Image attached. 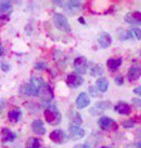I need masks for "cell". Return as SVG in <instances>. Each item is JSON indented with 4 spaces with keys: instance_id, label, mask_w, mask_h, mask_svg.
Instances as JSON below:
<instances>
[{
    "instance_id": "ab89813d",
    "label": "cell",
    "mask_w": 141,
    "mask_h": 148,
    "mask_svg": "<svg viewBox=\"0 0 141 148\" xmlns=\"http://www.w3.org/2000/svg\"><path fill=\"white\" fill-rule=\"evenodd\" d=\"M2 148H8V147H2Z\"/></svg>"
},
{
    "instance_id": "6da1fadb",
    "label": "cell",
    "mask_w": 141,
    "mask_h": 148,
    "mask_svg": "<svg viewBox=\"0 0 141 148\" xmlns=\"http://www.w3.org/2000/svg\"><path fill=\"white\" fill-rule=\"evenodd\" d=\"M45 83L44 80L39 77H32L27 83H25L22 86L21 91L23 90V93L27 96H38L39 95V91L42 88Z\"/></svg>"
},
{
    "instance_id": "7a4b0ae2",
    "label": "cell",
    "mask_w": 141,
    "mask_h": 148,
    "mask_svg": "<svg viewBox=\"0 0 141 148\" xmlns=\"http://www.w3.org/2000/svg\"><path fill=\"white\" fill-rule=\"evenodd\" d=\"M44 115H45L46 121L51 125H58L62 120V116L60 114V111L58 110L57 107L54 106L47 107L44 111Z\"/></svg>"
},
{
    "instance_id": "44dd1931",
    "label": "cell",
    "mask_w": 141,
    "mask_h": 148,
    "mask_svg": "<svg viewBox=\"0 0 141 148\" xmlns=\"http://www.w3.org/2000/svg\"><path fill=\"white\" fill-rule=\"evenodd\" d=\"M53 60L54 62L59 64V65H65L66 64V61H67V58L66 55L61 52V51H55L53 53Z\"/></svg>"
},
{
    "instance_id": "277c9868",
    "label": "cell",
    "mask_w": 141,
    "mask_h": 148,
    "mask_svg": "<svg viewBox=\"0 0 141 148\" xmlns=\"http://www.w3.org/2000/svg\"><path fill=\"white\" fill-rule=\"evenodd\" d=\"M38 96L40 97V99L44 103H50L53 99V91L51 89V86L49 84L45 83L41 89H40V91H39Z\"/></svg>"
},
{
    "instance_id": "4dcf8cb0",
    "label": "cell",
    "mask_w": 141,
    "mask_h": 148,
    "mask_svg": "<svg viewBox=\"0 0 141 148\" xmlns=\"http://www.w3.org/2000/svg\"><path fill=\"white\" fill-rule=\"evenodd\" d=\"M88 91H89L90 95H91V96H93V97H97V96H99V94L97 93V89H95V86H89Z\"/></svg>"
},
{
    "instance_id": "5bb4252c",
    "label": "cell",
    "mask_w": 141,
    "mask_h": 148,
    "mask_svg": "<svg viewBox=\"0 0 141 148\" xmlns=\"http://www.w3.org/2000/svg\"><path fill=\"white\" fill-rule=\"evenodd\" d=\"M89 104H90V99H89V96L87 95V93H85V92L79 93V95L76 99V106H77V108L83 109L85 107H87Z\"/></svg>"
},
{
    "instance_id": "f35d334b",
    "label": "cell",
    "mask_w": 141,
    "mask_h": 148,
    "mask_svg": "<svg viewBox=\"0 0 141 148\" xmlns=\"http://www.w3.org/2000/svg\"><path fill=\"white\" fill-rule=\"evenodd\" d=\"M78 21L80 22V24H83V25L86 24V22H85V20H84L83 17H79V18H78Z\"/></svg>"
},
{
    "instance_id": "484cf974",
    "label": "cell",
    "mask_w": 141,
    "mask_h": 148,
    "mask_svg": "<svg viewBox=\"0 0 141 148\" xmlns=\"http://www.w3.org/2000/svg\"><path fill=\"white\" fill-rule=\"evenodd\" d=\"M67 9L70 10H78L82 7V2L80 1H76V0H70L66 3Z\"/></svg>"
},
{
    "instance_id": "52a82bcc",
    "label": "cell",
    "mask_w": 141,
    "mask_h": 148,
    "mask_svg": "<svg viewBox=\"0 0 141 148\" xmlns=\"http://www.w3.org/2000/svg\"><path fill=\"white\" fill-rule=\"evenodd\" d=\"M66 83L70 88H73V89L79 88L84 83V78L80 75L76 74V73H72V74H70L67 76Z\"/></svg>"
},
{
    "instance_id": "4316f807",
    "label": "cell",
    "mask_w": 141,
    "mask_h": 148,
    "mask_svg": "<svg viewBox=\"0 0 141 148\" xmlns=\"http://www.w3.org/2000/svg\"><path fill=\"white\" fill-rule=\"evenodd\" d=\"M136 120L135 119H128L126 120V121H124L123 123H122V125H123V127H125V129H131V127H136Z\"/></svg>"
},
{
    "instance_id": "e0dca14e",
    "label": "cell",
    "mask_w": 141,
    "mask_h": 148,
    "mask_svg": "<svg viewBox=\"0 0 141 148\" xmlns=\"http://www.w3.org/2000/svg\"><path fill=\"white\" fill-rule=\"evenodd\" d=\"M114 110L116 111L117 114L120 115H125L127 116L131 112V108L127 103H124V102H120L117 103L115 106H114Z\"/></svg>"
},
{
    "instance_id": "74e56055",
    "label": "cell",
    "mask_w": 141,
    "mask_h": 148,
    "mask_svg": "<svg viewBox=\"0 0 141 148\" xmlns=\"http://www.w3.org/2000/svg\"><path fill=\"white\" fill-rule=\"evenodd\" d=\"M133 148H141V142H138L133 145Z\"/></svg>"
},
{
    "instance_id": "d6a6232c",
    "label": "cell",
    "mask_w": 141,
    "mask_h": 148,
    "mask_svg": "<svg viewBox=\"0 0 141 148\" xmlns=\"http://www.w3.org/2000/svg\"><path fill=\"white\" fill-rule=\"evenodd\" d=\"M133 104L136 107H141V99H133Z\"/></svg>"
},
{
    "instance_id": "d590c367",
    "label": "cell",
    "mask_w": 141,
    "mask_h": 148,
    "mask_svg": "<svg viewBox=\"0 0 141 148\" xmlns=\"http://www.w3.org/2000/svg\"><path fill=\"white\" fill-rule=\"evenodd\" d=\"M4 107H6V102L3 99H0V110H2Z\"/></svg>"
},
{
    "instance_id": "8d00e7d4",
    "label": "cell",
    "mask_w": 141,
    "mask_h": 148,
    "mask_svg": "<svg viewBox=\"0 0 141 148\" xmlns=\"http://www.w3.org/2000/svg\"><path fill=\"white\" fill-rule=\"evenodd\" d=\"M3 53H4V48L2 47V45L0 43V56H2Z\"/></svg>"
},
{
    "instance_id": "ffe728a7",
    "label": "cell",
    "mask_w": 141,
    "mask_h": 148,
    "mask_svg": "<svg viewBox=\"0 0 141 148\" xmlns=\"http://www.w3.org/2000/svg\"><path fill=\"white\" fill-rule=\"evenodd\" d=\"M8 118L11 123H17L22 118V110L20 108H14L12 110H10L8 114Z\"/></svg>"
},
{
    "instance_id": "8992f818",
    "label": "cell",
    "mask_w": 141,
    "mask_h": 148,
    "mask_svg": "<svg viewBox=\"0 0 141 148\" xmlns=\"http://www.w3.org/2000/svg\"><path fill=\"white\" fill-rule=\"evenodd\" d=\"M49 137L53 143L60 144V145L64 144V143L67 142V140H68V136H67L62 130H54V131H52L50 133Z\"/></svg>"
},
{
    "instance_id": "2e32d148",
    "label": "cell",
    "mask_w": 141,
    "mask_h": 148,
    "mask_svg": "<svg viewBox=\"0 0 141 148\" xmlns=\"http://www.w3.org/2000/svg\"><path fill=\"white\" fill-rule=\"evenodd\" d=\"M32 130L35 134L37 135H44L46 133V127H45V124L41 120H34L33 123H32Z\"/></svg>"
},
{
    "instance_id": "ba28073f",
    "label": "cell",
    "mask_w": 141,
    "mask_h": 148,
    "mask_svg": "<svg viewBox=\"0 0 141 148\" xmlns=\"http://www.w3.org/2000/svg\"><path fill=\"white\" fill-rule=\"evenodd\" d=\"M98 124L104 131H110V130H114L117 127L116 122L111 118H109V117H101L98 120Z\"/></svg>"
},
{
    "instance_id": "836d02e7",
    "label": "cell",
    "mask_w": 141,
    "mask_h": 148,
    "mask_svg": "<svg viewBox=\"0 0 141 148\" xmlns=\"http://www.w3.org/2000/svg\"><path fill=\"white\" fill-rule=\"evenodd\" d=\"M74 148H91L88 144H78L74 146Z\"/></svg>"
},
{
    "instance_id": "7402d4cb",
    "label": "cell",
    "mask_w": 141,
    "mask_h": 148,
    "mask_svg": "<svg viewBox=\"0 0 141 148\" xmlns=\"http://www.w3.org/2000/svg\"><path fill=\"white\" fill-rule=\"evenodd\" d=\"M95 84H97V89H98L100 92H102V93L106 92L109 89V81H108V79L104 78V77H101V78L98 79Z\"/></svg>"
},
{
    "instance_id": "f546056e",
    "label": "cell",
    "mask_w": 141,
    "mask_h": 148,
    "mask_svg": "<svg viewBox=\"0 0 141 148\" xmlns=\"http://www.w3.org/2000/svg\"><path fill=\"white\" fill-rule=\"evenodd\" d=\"M48 68V66H47L46 63L44 62H38L35 64V69L37 70H46Z\"/></svg>"
},
{
    "instance_id": "603a6c76",
    "label": "cell",
    "mask_w": 141,
    "mask_h": 148,
    "mask_svg": "<svg viewBox=\"0 0 141 148\" xmlns=\"http://www.w3.org/2000/svg\"><path fill=\"white\" fill-rule=\"evenodd\" d=\"M17 135L13 133L12 131H10L9 129H3L2 130V135H1V138H2V142L3 143H7V142H13L15 140Z\"/></svg>"
},
{
    "instance_id": "cb8c5ba5",
    "label": "cell",
    "mask_w": 141,
    "mask_h": 148,
    "mask_svg": "<svg viewBox=\"0 0 141 148\" xmlns=\"http://www.w3.org/2000/svg\"><path fill=\"white\" fill-rule=\"evenodd\" d=\"M40 147V140L36 137H29L26 142V148H39Z\"/></svg>"
},
{
    "instance_id": "3957f363",
    "label": "cell",
    "mask_w": 141,
    "mask_h": 148,
    "mask_svg": "<svg viewBox=\"0 0 141 148\" xmlns=\"http://www.w3.org/2000/svg\"><path fill=\"white\" fill-rule=\"evenodd\" d=\"M54 26L63 33H70V26L67 18L61 13H55L53 15Z\"/></svg>"
},
{
    "instance_id": "9c48e42d",
    "label": "cell",
    "mask_w": 141,
    "mask_h": 148,
    "mask_svg": "<svg viewBox=\"0 0 141 148\" xmlns=\"http://www.w3.org/2000/svg\"><path fill=\"white\" fill-rule=\"evenodd\" d=\"M111 106H112V104L110 103V102H108V101H102V102H99V103L95 104L93 106L90 108V114L91 115H100L102 111L106 110V109H109V108H111Z\"/></svg>"
},
{
    "instance_id": "7c38bea8",
    "label": "cell",
    "mask_w": 141,
    "mask_h": 148,
    "mask_svg": "<svg viewBox=\"0 0 141 148\" xmlns=\"http://www.w3.org/2000/svg\"><path fill=\"white\" fill-rule=\"evenodd\" d=\"M11 12H12V4L8 1L0 2V20H4L9 17Z\"/></svg>"
},
{
    "instance_id": "d4e9b609",
    "label": "cell",
    "mask_w": 141,
    "mask_h": 148,
    "mask_svg": "<svg viewBox=\"0 0 141 148\" xmlns=\"http://www.w3.org/2000/svg\"><path fill=\"white\" fill-rule=\"evenodd\" d=\"M102 74H103V69L101 68V66H99V65L91 66V68H90V76L97 77V76H100V75H102Z\"/></svg>"
},
{
    "instance_id": "30bf717a",
    "label": "cell",
    "mask_w": 141,
    "mask_h": 148,
    "mask_svg": "<svg viewBox=\"0 0 141 148\" xmlns=\"http://www.w3.org/2000/svg\"><path fill=\"white\" fill-rule=\"evenodd\" d=\"M124 20L128 24H141V12L135 11V12L127 13L124 16Z\"/></svg>"
},
{
    "instance_id": "9a60e30c",
    "label": "cell",
    "mask_w": 141,
    "mask_h": 148,
    "mask_svg": "<svg viewBox=\"0 0 141 148\" xmlns=\"http://www.w3.org/2000/svg\"><path fill=\"white\" fill-rule=\"evenodd\" d=\"M68 132H70V138L74 140H80L85 136V130L79 127H70Z\"/></svg>"
},
{
    "instance_id": "8fae6325",
    "label": "cell",
    "mask_w": 141,
    "mask_h": 148,
    "mask_svg": "<svg viewBox=\"0 0 141 148\" xmlns=\"http://www.w3.org/2000/svg\"><path fill=\"white\" fill-rule=\"evenodd\" d=\"M98 42H99L101 48L106 49V48H109L110 45H112V36L109 33H105V32L101 33L99 35V37H98Z\"/></svg>"
},
{
    "instance_id": "e575fe53",
    "label": "cell",
    "mask_w": 141,
    "mask_h": 148,
    "mask_svg": "<svg viewBox=\"0 0 141 148\" xmlns=\"http://www.w3.org/2000/svg\"><path fill=\"white\" fill-rule=\"evenodd\" d=\"M133 93L135 94H138L139 96H141V86H137L133 89Z\"/></svg>"
},
{
    "instance_id": "83f0119b",
    "label": "cell",
    "mask_w": 141,
    "mask_h": 148,
    "mask_svg": "<svg viewBox=\"0 0 141 148\" xmlns=\"http://www.w3.org/2000/svg\"><path fill=\"white\" fill-rule=\"evenodd\" d=\"M130 33H131V36H133V38H135V39H138V40H140V39H141V29L140 28L135 27V28L130 29Z\"/></svg>"
},
{
    "instance_id": "1f68e13d",
    "label": "cell",
    "mask_w": 141,
    "mask_h": 148,
    "mask_svg": "<svg viewBox=\"0 0 141 148\" xmlns=\"http://www.w3.org/2000/svg\"><path fill=\"white\" fill-rule=\"evenodd\" d=\"M115 83H116L117 86H123L124 84V78L122 76H117L116 78H115Z\"/></svg>"
},
{
    "instance_id": "f1b7e54d",
    "label": "cell",
    "mask_w": 141,
    "mask_h": 148,
    "mask_svg": "<svg viewBox=\"0 0 141 148\" xmlns=\"http://www.w3.org/2000/svg\"><path fill=\"white\" fill-rule=\"evenodd\" d=\"M0 68H1L2 71L7 73V71H9V70L11 69V65L8 62H0Z\"/></svg>"
},
{
    "instance_id": "5b68a950",
    "label": "cell",
    "mask_w": 141,
    "mask_h": 148,
    "mask_svg": "<svg viewBox=\"0 0 141 148\" xmlns=\"http://www.w3.org/2000/svg\"><path fill=\"white\" fill-rule=\"evenodd\" d=\"M88 63L85 56H78L74 60V69L76 70V74L84 75L87 71Z\"/></svg>"
},
{
    "instance_id": "4fadbf2b",
    "label": "cell",
    "mask_w": 141,
    "mask_h": 148,
    "mask_svg": "<svg viewBox=\"0 0 141 148\" xmlns=\"http://www.w3.org/2000/svg\"><path fill=\"white\" fill-rule=\"evenodd\" d=\"M141 77V67L139 66H133L130 67L127 73V79L128 81L133 82V81H136Z\"/></svg>"
},
{
    "instance_id": "ac0fdd59",
    "label": "cell",
    "mask_w": 141,
    "mask_h": 148,
    "mask_svg": "<svg viewBox=\"0 0 141 148\" xmlns=\"http://www.w3.org/2000/svg\"><path fill=\"white\" fill-rule=\"evenodd\" d=\"M68 118H70V127H79L82 122H83V119H82V116L79 112H77L76 110H72L68 115Z\"/></svg>"
},
{
    "instance_id": "d6986e66",
    "label": "cell",
    "mask_w": 141,
    "mask_h": 148,
    "mask_svg": "<svg viewBox=\"0 0 141 148\" xmlns=\"http://www.w3.org/2000/svg\"><path fill=\"white\" fill-rule=\"evenodd\" d=\"M122 58H109L108 62H106V66H108V69L110 71H116L120 66L122 65Z\"/></svg>"
}]
</instances>
